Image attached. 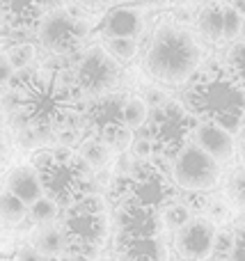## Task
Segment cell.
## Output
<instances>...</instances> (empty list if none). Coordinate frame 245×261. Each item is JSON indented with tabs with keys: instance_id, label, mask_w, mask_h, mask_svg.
Listing matches in <instances>:
<instances>
[{
	"instance_id": "6da1fadb",
	"label": "cell",
	"mask_w": 245,
	"mask_h": 261,
	"mask_svg": "<svg viewBox=\"0 0 245 261\" xmlns=\"http://www.w3.org/2000/svg\"><path fill=\"white\" fill-rule=\"evenodd\" d=\"M183 108L195 119L225 128L236 135L245 117V87L225 73V69H206L183 94Z\"/></svg>"
},
{
	"instance_id": "7a4b0ae2",
	"label": "cell",
	"mask_w": 245,
	"mask_h": 261,
	"mask_svg": "<svg viewBox=\"0 0 245 261\" xmlns=\"http://www.w3.org/2000/svg\"><path fill=\"white\" fill-rule=\"evenodd\" d=\"M32 167L39 172L44 195L60 208H71L92 193V167L71 147L44 149L32 156Z\"/></svg>"
},
{
	"instance_id": "3957f363",
	"label": "cell",
	"mask_w": 245,
	"mask_h": 261,
	"mask_svg": "<svg viewBox=\"0 0 245 261\" xmlns=\"http://www.w3.org/2000/svg\"><path fill=\"white\" fill-rule=\"evenodd\" d=\"M115 254L117 261H168L165 222L160 213L117 204L115 216Z\"/></svg>"
},
{
	"instance_id": "277c9868",
	"label": "cell",
	"mask_w": 245,
	"mask_h": 261,
	"mask_svg": "<svg viewBox=\"0 0 245 261\" xmlns=\"http://www.w3.org/2000/svg\"><path fill=\"white\" fill-rule=\"evenodd\" d=\"M200 46L188 30L160 25L145 53V71L165 85H183L200 67Z\"/></svg>"
},
{
	"instance_id": "5b68a950",
	"label": "cell",
	"mask_w": 245,
	"mask_h": 261,
	"mask_svg": "<svg viewBox=\"0 0 245 261\" xmlns=\"http://www.w3.org/2000/svg\"><path fill=\"white\" fill-rule=\"evenodd\" d=\"M115 204H133L163 216L170 206L179 202V190L174 181L165 174L158 163L138 161L126 174H119L113 184Z\"/></svg>"
},
{
	"instance_id": "8992f818",
	"label": "cell",
	"mask_w": 245,
	"mask_h": 261,
	"mask_svg": "<svg viewBox=\"0 0 245 261\" xmlns=\"http://www.w3.org/2000/svg\"><path fill=\"white\" fill-rule=\"evenodd\" d=\"M60 229H62L64 250H69L73 259H94L110 239V220L105 216L103 197L94 193L85 195L78 204L67 208Z\"/></svg>"
},
{
	"instance_id": "52a82bcc",
	"label": "cell",
	"mask_w": 245,
	"mask_h": 261,
	"mask_svg": "<svg viewBox=\"0 0 245 261\" xmlns=\"http://www.w3.org/2000/svg\"><path fill=\"white\" fill-rule=\"evenodd\" d=\"M138 138L151 142L154 153L163 158H172L188 144L190 133H195V117L179 101H165L160 108L149 110L145 126L135 130Z\"/></svg>"
},
{
	"instance_id": "ba28073f",
	"label": "cell",
	"mask_w": 245,
	"mask_h": 261,
	"mask_svg": "<svg viewBox=\"0 0 245 261\" xmlns=\"http://www.w3.org/2000/svg\"><path fill=\"white\" fill-rule=\"evenodd\" d=\"M126 96L124 94H101L92 101L83 113V126L87 135L103 140L113 151H128L135 140V133L124 126L122 108Z\"/></svg>"
},
{
	"instance_id": "9c48e42d",
	"label": "cell",
	"mask_w": 245,
	"mask_h": 261,
	"mask_svg": "<svg viewBox=\"0 0 245 261\" xmlns=\"http://www.w3.org/2000/svg\"><path fill=\"white\" fill-rule=\"evenodd\" d=\"M87 35H90V23L85 18L71 16L67 9L44 14L35 32L39 44L48 53H53L55 58H69L71 62L83 50Z\"/></svg>"
},
{
	"instance_id": "30bf717a",
	"label": "cell",
	"mask_w": 245,
	"mask_h": 261,
	"mask_svg": "<svg viewBox=\"0 0 245 261\" xmlns=\"http://www.w3.org/2000/svg\"><path fill=\"white\" fill-rule=\"evenodd\" d=\"M71 76L73 85L83 94H108L119 78V62L110 58L103 46H90L80 50L76 62L71 64Z\"/></svg>"
},
{
	"instance_id": "8fae6325",
	"label": "cell",
	"mask_w": 245,
	"mask_h": 261,
	"mask_svg": "<svg viewBox=\"0 0 245 261\" xmlns=\"http://www.w3.org/2000/svg\"><path fill=\"white\" fill-rule=\"evenodd\" d=\"M223 165L215 163L206 151L197 144H186L174 156L172 163V181L177 188L188 193H209L218 186Z\"/></svg>"
},
{
	"instance_id": "7c38bea8",
	"label": "cell",
	"mask_w": 245,
	"mask_h": 261,
	"mask_svg": "<svg viewBox=\"0 0 245 261\" xmlns=\"http://www.w3.org/2000/svg\"><path fill=\"white\" fill-rule=\"evenodd\" d=\"M218 241V227L211 218L190 216L174 229V252L183 261H204L213 254Z\"/></svg>"
},
{
	"instance_id": "4fadbf2b",
	"label": "cell",
	"mask_w": 245,
	"mask_h": 261,
	"mask_svg": "<svg viewBox=\"0 0 245 261\" xmlns=\"http://www.w3.org/2000/svg\"><path fill=\"white\" fill-rule=\"evenodd\" d=\"M195 144L206 151L215 163L225 165L234 158L236 153V144H234V135L227 133L225 128L215 126V124H206V122H200L195 126Z\"/></svg>"
},
{
	"instance_id": "5bb4252c",
	"label": "cell",
	"mask_w": 245,
	"mask_h": 261,
	"mask_svg": "<svg viewBox=\"0 0 245 261\" xmlns=\"http://www.w3.org/2000/svg\"><path fill=\"white\" fill-rule=\"evenodd\" d=\"M145 28L142 14L133 7H115L101 18L99 32L103 39H117V37H131L135 39Z\"/></svg>"
},
{
	"instance_id": "9a60e30c",
	"label": "cell",
	"mask_w": 245,
	"mask_h": 261,
	"mask_svg": "<svg viewBox=\"0 0 245 261\" xmlns=\"http://www.w3.org/2000/svg\"><path fill=\"white\" fill-rule=\"evenodd\" d=\"M5 190L12 193L14 197H18L23 204L30 206L32 202H37L39 197H44V188H41L39 172L32 165H18L5 179Z\"/></svg>"
},
{
	"instance_id": "2e32d148",
	"label": "cell",
	"mask_w": 245,
	"mask_h": 261,
	"mask_svg": "<svg viewBox=\"0 0 245 261\" xmlns=\"http://www.w3.org/2000/svg\"><path fill=\"white\" fill-rule=\"evenodd\" d=\"M197 30H200L202 39L209 44L225 41V5L211 3L202 7V12L197 14Z\"/></svg>"
},
{
	"instance_id": "e0dca14e",
	"label": "cell",
	"mask_w": 245,
	"mask_h": 261,
	"mask_svg": "<svg viewBox=\"0 0 245 261\" xmlns=\"http://www.w3.org/2000/svg\"><path fill=\"white\" fill-rule=\"evenodd\" d=\"M113 149L103 142V140L94 138V135H87V138L80 140L78 144V156L92 167V172H99V170H105L113 161Z\"/></svg>"
},
{
	"instance_id": "ac0fdd59",
	"label": "cell",
	"mask_w": 245,
	"mask_h": 261,
	"mask_svg": "<svg viewBox=\"0 0 245 261\" xmlns=\"http://www.w3.org/2000/svg\"><path fill=\"white\" fill-rule=\"evenodd\" d=\"M32 245L41 257H60L64 252V239L62 229L55 225H44L39 227L35 236H32Z\"/></svg>"
},
{
	"instance_id": "d6986e66",
	"label": "cell",
	"mask_w": 245,
	"mask_h": 261,
	"mask_svg": "<svg viewBox=\"0 0 245 261\" xmlns=\"http://www.w3.org/2000/svg\"><path fill=\"white\" fill-rule=\"evenodd\" d=\"M25 218H28V204H23L12 193L3 190L0 193V222L14 227V225H21Z\"/></svg>"
},
{
	"instance_id": "ffe728a7",
	"label": "cell",
	"mask_w": 245,
	"mask_h": 261,
	"mask_svg": "<svg viewBox=\"0 0 245 261\" xmlns=\"http://www.w3.org/2000/svg\"><path fill=\"white\" fill-rule=\"evenodd\" d=\"M147 117H149V106L142 101V96H126L124 108H122L124 126L131 128L133 133H135L140 126H145Z\"/></svg>"
},
{
	"instance_id": "44dd1931",
	"label": "cell",
	"mask_w": 245,
	"mask_h": 261,
	"mask_svg": "<svg viewBox=\"0 0 245 261\" xmlns=\"http://www.w3.org/2000/svg\"><path fill=\"white\" fill-rule=\"evenodd\" d=\"M223 69L232 81H236L238 85L245 87V41H238L227 50Z\"/></svg>"
},
{
	"instance_id": "7402d4cb",
	"label": "cell",
	"mask_w": 245,
	"mask_h": 261,
	"mask_svg": "<svg viewBox=\"0 0 245 261\" xmlns=\"http://www.w3.org/2000/svg\"><path fill=\"white\" fill-rule=\"evenodd\" d=\"M60 216V206L53 202L50 197H39L37 202H32L30 206H28V218H30L35 225L44 227V225H55V220H58Z\"/></svg>"
},
{
	"instance_id": "603a6c76",
	"label": "cell",
	"mask_w": 245,
	"mask_h": 261,
	"mask_svg": "<svg viewBox=\"0 0 245 261\" xmlns=\"http://www.w3.org/2000/svg\"><path fill=\"white\" fill-rule=\"evenodd\" d=\"M103 48L117 62H131L138 53V41L131 39V37H117V39H105Z\"/></svg>"
},
{
	"instance_id": "cb8c5ba5",
	"label": "cell",
	"mask_w": 245,
	"mask_h": 261,
	"mask_svg": "<svg viewBox=\"0 0 245 261\" xmlns=\"http://www.w3.org/2000/svg\"><path fill=\"white\" fill-rule=\"evenodd\" d=\"M5 55H7L14 71H21V69L30 67L32 60H35V46L28 44V41H16L14 46H9V48L5 50Z\"/></svg>"
},
{
	"instance_id": "d4e9b609",
	"label": "cell",
	"mask_w": 245,
	"mask_h": 261,
	"mask_svg": "<svg viewBox=\"0 0 245 261\" xmlns=\"http://www.w3.org/2000/svg\"><path fill=\"white\" fill-rule=\"evenodd\" d=\"M227 193L238 208H245V167H238L227 184Z\"/></svg>"
},
{
	"instance_id": "484cf974",
	"label": "cell",
	"mask_w": 245,
	"mask_h": 261,
	"mask_svg": "<svg viewBox=\"0 0 245 261\" xmlns=\"http://www.w3.org/2000/svg\"><path fill=\"white\" fill-rule=\"evenodd\" d=\"M243 14L232 5H225V41H232L241 35Z\"/></svg>"
},
{
	"instance_id": "4316f807",
	"label": "cell",
	"mask_w": 245,
	"mask_h": 261,
	"mask_svg": "<svg viewBox=\"0 0 245 261\" xmlns=\"http://www.w3.org/2000/svg\"><path fill=\"white\" fill-rule=\"evenodd\" d=\"M190 218V213H188L186 206H181V204H174V206H170L168 211L163 213V222L165 227H172V229H177V227H181L183 222Z\"/></svg>"
},
{
	"instance_id": "83f0119b",
	"label": "cell",
	"mask_w": 245,
	"mask_h": 261,
	"mask_svg": "<svg viewBox=\"0 0 245 261\" xmlns=\"http://www.w3.org/2000/svg\"><path fill=\"white\" fill-rule=\"evenodd\" d=\"M229 261H245V229L236 234V239L232 241L229 248Z\"/></svg>"
},
{
	"instance_id": "f1b7e54d",
	"label": "cell",
	"mask_w": 245,
	"mask_h": 261,
	"mask_svg": "<svg viewBox=\"0 0 245 261\" xmlns=\"http://www.w3.org/2000/svg\"><path fill=\"white\" fill-rule=\"evenodd\" d=\"M12 76H14L12 64H9V60H7V55H5V50H0V90H5V87L9 85Z\"/></svg>"
},
{
	"instance_id": "f546056e",
	"label": "cell",
	"mask_w": 245,
	"mask_h": 261,
	"mask_svg": "<svg viewBox=\"0 0 245 261\" xmlns=\"http://www.w3.org/2000/svg\"><path fill=\"white\" fill-rule=\"evenodd\" d=\"M142 101H145V103L149 106V110H154V108H160V106H163L165 101H168V96H165L163 92L151 90V87H149V90L145 92V99H142Z\"/></svg>"
},
{
	"instance_id": "4dcf8cb0",
	"label": "cell",
	"mask_w": 245,
	"mask_h": 261,
	"mask_svg": "<svg viewBox=\"0 0 245 261\" xmlns=\"http://www.w3.org/2000/svg\"><path fill=\"white\" fill-rule=\"evenodd\" d=\"M64 5H67V0H41V7H44V12H55V9H62Z\"/></svg>"
},
{
	"instance_id": "1f68e13d",
	"label": "cell",
	"mask_w": 245,
	"mask_h": 261,
	"mask_svg": "<svg viewBox=\"0 0 245 261\" xmlns=\"http://www.w3.org/2000/svg\"><path fill=\"white\" fill-rule=\"evenodd\" d=\"M73 3H78L80 7H90V9H94V7H105V5H110L113 0H73Z\"/></svg>"
},
{
	"instance_id": "d6a6232c",
	"label": "cell",
	"mask_w": 245,
	"mask_h": 261,
	"mask_svg": "<svg viewBox=\"0 0 245 261\" xmlns=\"http://www.w3.org/2000/svg\"><path fill=\"white\" fill-rule=\"evenodd\" d=\"M232 7H236L238 12L245 16V0H232Z\"/></svg>"
},
{
	"instance_id": "836d02e7",
	"label": "cell",
	"mask_w": 245,
	"mask_h": 261,
	"mask_svg": "<svg viewBox=\"0 0 245 261\" xmlns=\"http://www.w3.org/2000/svg\"><path fill=\"white\" fill-rule=\"evenodd\" d=\"M35 261H64V259H60V257H39Z\"/></svg>"
},
{
	"instance_id": "e575fe53",
	"label": "cell",
	"mask_w": 245,
	"mask_h": 261,
	"mask_svg": "<svg viewBox=\"0 0 245 261\" xmlns=\"http://www.w3.org/2000/svg\"><path fill=\"white\" fill-rule=\"evenodd\" d=\"M238 133H241V138H243V142H245V117H243V122H241V128H238Z\"/></svg>"
},
{
	"instance_id": "d590c367",
	"label": "cell",
	"mask_w": 245,
	"mask_h": 261,
	"mask_svg": "<svg viewBox=\"0 0 245 261\" xmlns=\"http://www.w3.org/2000/svg\"><path fill=\"white\" fill-rule=\"evenodd\" d=\"M238 37H241V41H245V16H243V23H241V35H238Z\"/></svg>"
},
{
	"instance_id": "8d00e7d4",
	"label": "cell",
	"mask_w": 245,
	"mask_h": 261,
	"mask_svg": "<svg viewBox=\"0 0 245 261\" xmlns=\"http://www.w3.org/2000/svg\"><path fill=\"white\" fill-rule=\"evenodd\" d=\"M0 23H3V18H0Z\"/></svg>"
},
{
	"instance_id": "74e56055",
	"label": "cell",
	"mask_w": 245,
	"mask_h": 261,
	"mask_svg": "<svg viewBox=\"0 0 245 261\" xmlns=\"http://www.w3.org/2000/svg\"><path fill=\"white\" fill-rule=\"evenodd\" d=\"M243 229H245V227H243Z\"/></svg>"
}]
</instances>
